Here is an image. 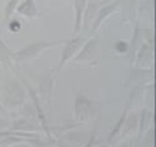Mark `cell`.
Segmentation results:
<instances>
[{
    "label": "cell",
    "instance_id": "cell-6",
    "mask_svg": "<svg viewBox=\"0 0 156 147\" xmlns=\"http://www.w3.org/2000/svg\"><path fill=\"white\" fill-rule=\"evenodd\" d=\"M19 3H20V0H8V5L5 9V18H9L13 14V12L16 9Z\"/></svg>",
    "mask_w": 156,
    "mask_h": 147
},
{
    "label": "cell",
    "instance_id": "cell-1",
    "mask_svg": "<svg viewBox=\"0 0 156 147\" xmlns=\"http://www.w3.org/2000/svg\"><path fill=\"white\" fill-rule=\"evenodd\" d=\"M16 9L18 13H20L22 15L28 18H34L38 15V9L35 6L34 0H23L20 4H18Z\"/></svg>",
    "mask_w": 156,
    "mask_h": 147
},
{
    "label": "cell",
    "instance_id": "cell-3",
    "mask_svg": "<svg viewBox=\"0 0 156 147\" xmlns=\"http://www.w3.org/2000/svg\"><path fill=\"white\" fill-rule=\"evenodd\" d=\"M87 0H74V8H76V24H74V30L78 32L81 24V19L83 14V9L86 8Z\"/></svg>",
    "mask_w": 156,
    "mask_h": 147
},
{
    "label": "cell",
    "instance_id": "cell-2",
    "mask_svg": "<svg viewBox=\"0 0 156 147\" xmlns=\"http://www.w3.org/2000/svg\"><path fill=\"white\" fill-rule=\"evenodd\" d=\"M57 43H38V44H33V45H29L28 48L23 49V51L19 53V57L24 58V59H27V58H30L33 55H35L37 53L44 51L45 48H49V47H53Z\"/></svg>",
    "mask_w": 156,
    "mask_h": 147
},
{
    "label": "cell",
    "instance_id": "cell-4",
    "mask_svg": "<svg viewBox=\"0 0 156 147\" xmlns=\"http://www.w3.org/2000/svg\"><path fill=\"white\" fill-rule=\"evenodd\" d=\"M119 4H120V2H115V3L110 4L108 6H105L103 9H101V12H100V16L97 18V22H96L94 28H96L97 25H100V24L103 22V19H105L107 15H110L111 13H113V12H115V9H116L117 6H119Z\"/></svg>",
    "mask_w": 156,
    "mask_h": 147
},
{
    "label": "cell",
    "instance_id": "cell-5",
    "mask_svg": "<svg viewBox=\"0 0 156 147\" xmlns=\"http://www.w3.org/2000/svg\"><path fill=\"white\" fill-rule=\"evenodd\" d=\"M78 45H80V42H72V43H69L68 44V47H67V49L64 51V53H63V55H62V62H61V65H63V63L69 58L74 52H76V49L78 48Z\"/></svg>",
    "mask_w": 156,
    "mask_h": 147
}]
</instances>
